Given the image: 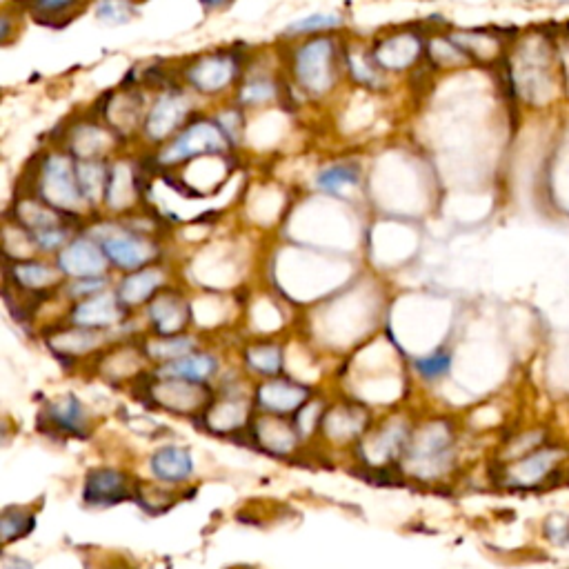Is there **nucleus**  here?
Segmentation results:
<instances>
[{"instance_id":"f257e3e1","label":"nucleus","mask_w":569,"mask_h":569,"mask_svg":"<svg viewBox=\"0 0 569 569\" xmlns=\"http://www.w3.org/2000/svg\"><path fill=\"white\" fill-rule=\"evenodd\" d=\"M567 461V449L554 443H545L534 452H529L507 467L505 481L507 485L518 489H536L545 485L549 478L561 469Z\"/></svg>"},{"instance_id":"f03ea898","label":"nucleus","mask_w":569,"mask_h":569,"mask_svg":"<svg viewBox=\"0 0 569 569\" xmlns=\"http://www.w3.org/2000/svg\"><path fill=\"white\" fill-rule=\"evenodd\" d=\"M296 78L307 92L312 94H325L329 87L334 85V45L327 38H318V41L307 43L298 49L296 61Z\"/></svg>"},{"instance_id":"7ed1b4c3","label":"nucleus","mask_w":569,"mask_h":569,"mask_svg":"<svg viewBox=\"0 0 569 569\" xmlns=\"http://www.w3.org/2000/svg\"><path fill=\"white\" fill-rule=\"evenodd\" d=\"M41 192L47 198L52 207H78L81 205V185H78L76 172L69 165L67 158L52 156L43 165V183Z\"/></svg>"},{"instance_id":"20e7f679","label":"nucleus","mask_w":569,"mask_h":569,"mask_svg":"<svg viewBox=\"0 0 569 569\" xmlns=\"http://www.w3.org/2000/svg\"><path fill=\"white\" fill-rule=\"evenodd\" d=\"M225 149V138L223 132L214 123L198 121L192 127L183 132L176 141L169 145L163 152V163H176L185 161V158L192 156H203V154H218Z\"/></svg>"},{"instance_id":"39448f33","label":"nucleus","mask_w":569,"mask_h":569,"mask_svg":"<svg viewBox=\"0 0 569 569\" xmlns=\"http://www.w3.org/2000/svg\"><path fill=\"white\" fill-rule=\"evenodd\" d=\"M107 261L109 258L105 249H101L92 241H85V238H78V241L69 243L61 252V256H58V265H61L63 272L78 278V281L101 278Z\"/></svg>"},{"instance_id":"423d86ee","label":"nucleus","mask_w":569,"mask_h":569,"mask_svg":"<svg viewBox=\"0 0 569 569\" xmlns=\"http://www.w3.org/2000/svg\"><path fill=\"white\" fill-rule=\"evenodd\" d=\"M103 249L109 261L123 269H136L154 258L156 247L145 241L143 236L112 234L103 238Z\"/></svg>"},{"instance_id":"0eeeda50","label":"nucleus","mask_w":569,"mask_h":569,"mask_svg":"<svg viewBox=\"0 0 569 569\" xmlns=\"http://www.w3.org/2000/svg\"><path fill=\"white\" fill-rule=\"evenodd\" d=\"M414 458L418 465L438 467V472L445 469V463L452 458V434L447 425H429L414 445Z\"/></svg>"},{"instance_id":"6e6552de","label":"nucleus","mask_w":569,"mask_h":569,"mask_svg":"<svg viewBox=\"0 0 569 569\" xmlns=\"http://www.w3.org/2000/svg\"><path fill=\"white\" fill-rule=\"evenodd\" d=\"M234 67H236L234 58L207 56L189 69V81H192L196 89H201V92L207 94L221 92V89L227 87L229 81L234 78Z\"/></svg>"},{"instance_id":"1a4fd4ad","label":"nucleus","mask_w":569,"mask_h":569,"mask_svg":"<svg viewBox=\"0 0 569 569\" xmlns=\"http://www.w3.org/2000/svg\"><path fill=\"white\" fill-rule=\"evenodd\" d=\"M187 109H189L187 101L178 94H167L158 98L145 123L149 138H156V141L167 138L178 125H181Z\"/></svg>"},{"instance_id":"9d476101","label":"nucleus","mask_w":569,"mask_h":569,"mask_svg":"<svg viewBox=\"0 0 569 569\" xmlns=\"http://www.w3.org/2000/svg\"><path fill=\"white\" fill-rule=\"evenodd\" d=\"M123 316V309L118 305V301L114 296L109 294H98L87 298L85 303L78 305L74 309V323L78 325H85L89 329H96V327H107L116 323L118 318Z\"/></svg>"},{"instance_id":"9b49d317","label":"nucleus","mask_w":569,"mask_h":569,"mask_svg":"<svg viewBox=\"0 0 569 569\" xmlns=\"http://www.w3.org/2000/svg\"><path fill=\"white\" fill-rule=\"evenodd\" d=\"M152 472L165 483H178L194 472L192 454L183 447H163L152 458Z\"/></svg>"},{"instance_id":"f8f14e48","label":"nucleus","mask_w":569,"mask_h":569,"mask_svg":"<svg viewBox=\"0 0 569 569\" xmlns=\"http://www.w3.org/2000/svg\"><path fill=\"white\" fill-rule=\"evenodd\" d=\"M418 52H421V43L416 41L414 36L409 34H398L394 38H389L387 43H381L374 49V61L381 67H392V69H403L407 65H412L416 61Z\"/></svg>"},{"instance_id":"ddd939ff","label":"nucleus","mask_w":569,"mask_h":569,"mask_svg":"<svg viewBox=\"0 0 569 569\" xmlns=\"http://www.w3.org/2000/svg\"><path fill=\"white\" fill-rule=\"evenodd\" d=\"M123 494H125L123 474L112 472V469H96V472L87 476V485H85L87 503L94 505L116 503L121 501Z\"/></svg>"},{"instance_id":"4468645a","label":"nucleus","mask_w":569,"mask_h":569,"mask_svg":"<svg viewBox=\"0 0 569 569\" xmlns=\"http://www.w3.org/2000/svg\"><path fill=\"white\" fill-rule=\"evenodd\" d=\"M216 361L207 354H189L183 358H176L169 365L161 369V374L167 378H174V381H185V383H201L207 381L209 376L214 374Z\"/></svg>"},{"instance_id":"2eb2a0df","label":"nucleus","mask_w":569,"mask_h":569,"mask_svg":"<svg viewBox=\"0 0 569 569\" xmlns=\"http://www.w3.org/2000/svg\"><path fill=\"white\" fill-rule=\"evenodd\" d=\"M305 396L307 392L303 387L283 381L261 387V403L272 412H292V409L305 403Z\"/></svg>"},{"instance_id":"dca6fc26","label":"nucleus","mask_w":569,"mask_h":569,"mask_svg":"<svg viewBox=\"0 0 569 569\" xmlns=\"http://www.w3.org/2000/svg\"><path fill=\"white\" fill-rule=\"evenodd\" d=\"M152 318L161 334H174L187 321V307L178 296H161L152 307Z\"/></svg>"},{"instance_id":"f3484780","label":"nucleus","mask_w":569,"mask_h":569,"mask_svg":"<svg viewBox=\"0 0 569 569\" xmlns=\"http://www.w3.org/2000/svg\"><path fill=\"white\" fill-rule=\"evenodd\" d=\"M161 274L156 269H143V272H136L132 276H127L121 283V301L127 305L143 303L145 298L152 296L154 289L161 285Z\"/></svg>"},{"instance_id":"a211bd4d","label":"nucleus","mask_w":569,"mask_h":569,"mask_svg":"<svg viewBox=\"0 0 569 569\" xmlns=\"http://www.w3.org/2000/svg\"><path fill=\"white\" fill-rule=\"evenodd\" d=\"M76 178H78V185H81V192L87 198H94L98 194H105L107 192V178L109 172L98 163H83L78 165L76 169Z\"/></svg>"},{"instance_id":"6ab92c4d","label":"nucleus","mask_w":569,"mask_h":569,"mask_svg":"<svg viewBox=\"0 0 569 569\" xmlns=\"http://www.w3.org/2000/svg\"><path fill=\"white\" fill-rule=\"evenodd\" d=\"M358 181H361V176H358V169L349 167V165L329 167V169H325L323 174H318V187H321L323 192H329V194L343 192L345 187L358 185Z\"/></svg>"},{"instance_id":"aec40b11","label":"nucleus","mask_w":569,"mask_h":569,"mask_svg":"<svg viewBox=\"0 0 569 569\" xmlns=\"http://www.w3.org/2000/svg\"><path fill=\"white\" fill-rule=\"evenodd\" d=\"M52 418L67 432H78L85 425V412L83 405L76 401L74 396H65L61 401L54 403Z\"/></svg>"},{"instance_id":"412c9836","label":"nucleus","mask_w":569,"mask_h":569,"mask_svg":"<svg viewBox=\"0 0 569 569\" xmlns=\"http://www.w3.org/2000/svg\"><path fill=\"white\" fill-rule=\"evenodd\" d=\"M16 281L25 285V287H32V289H41L45 285H52L56 283V272L54 269H49L41 263H18L16 269Z\"/></svg>"},{"instance_id":"4be33fe9","label":"nucleus","mask_w":569,"mask_h":569,"mask_svg":"<svg viewBox=\"0 0 569 569\" xmlns=\"http://www.w3.org/2000/svg\"><path fill=\"white\" fill-rule=\"evenodd\" d=\"M281 349L274 345H261L247 352V363L261 374H276L281 369Z\"/></svg>"},{"instance_id":"5701e85b","label":"nucleus","mask_w":569,"mask_h":569,"mask_svg":"<svg viewBox=\"0 0 569 569\" xmlns=\"http://www.w3.org/2000/svg\"><path fill=\"white\" fill-rule=\"evenodd\" d=\"M96 14L101 21L109 25H123L132 21L136 9L129 0H103V3L96 7Z\"/></svg>"},{"instance_id":"b1692460","label":"nucleus","mask_w":569,"mask_h":569,"mask_svg":"<svg viewBox=\"0 0 569 569\" xmlns=\"http://www.w3.org/2000/svg\"><path fill=\"white\" fill-rule=\"evenodd\" d=\"M341 16L336 14H312L307 18H301V21H296L289 25L287 34H309V32H323V29H332L341 25Z\"/></svg>"},{"instance_id":"393cba45","label":"nucleus","mask_w":569,"mask_h":569,"mask_svg":"<svg viewBox=\"0 0 569 569\" xmlns=\"http://www.w3.org/2000/svg\"><path fill=\"white\" fill-rule=\"evenodd\" d=\"M449 367H452V356H449L447 352H434L416 361L418 374H421L423 378H429V381L445 376L449 372Z\"/></svg>"},{"instance_id":"a878e982","label":"nucleus","mask_w":569,"mask_h":569,"mask_svg":"<svg viewBox=\"0 0 569 569\" xmlns=\"http://www.w3.org/2000/svg\"><path fill=\"white\" fill-rule=\"evenodd\" d=\"M543 534L552 545H567L569 541V516L552 514L543 523Z\"/></svg>"},{"instance_id":"bb28decb","label":"nucleus","mask_w":569,"mask_h":569,"mask_svg":"<svg viewBox=\"0 0 569 569\" xmlns=\"http://www.w3.org/2000/svg\"><path fill=\"white\" fill-rule=\"evenodd\" d=\"M78 3H81V0H34V12L43 23H49L52 18L69 12V9L76 7Z\"/></svg>"},{"instance_id":"cd10ccee","label":"nucleus","mask_w":569,"mask_h":569,"mask_svg":"<svg viewBox=\"0 0 569 569\" xmlns=\"http://www.w3.org/2000/svg\"><path fill=\"white\" fill-rule=\"evenodd\" d=\"M189 349H192V341L189 338H172V341H161L152 347V354L158 358H183L187 356Z\"/></svg>"},{"instance_id":"c85d7f7f","label":"nucleus","mask_w":569,"mask_h":569,"mask_svg":"<svg viewBox=\"0 0 569 569\" xmlns=\"http://www.w3.org/2000/svg\"><path fill=\"white\" fill-rule=\"evenodd\" d=\"M272 96H274V83L265 81V78H261V81H249L241 94L245 103H263Z\"/></svg>"},{"instance_id":"c756f323","label":"nucleus","mask_w":569,"mask_h":569,"mask_svg":"<svg viewBox=\"0 0 569 569\" xmlns=\"http://www.w3.org/2000/svg\"><path fill=\"white\" fill-rule=\"evenodd\" d=\"M201 3H203L207 9H221V7L232 3V0H201Z\"/></svg>"},{"instance_id":"7c9ffc66","label":"nucleus","mask_w":569,"mask_h":569,"mask_svg":"<svg viewBox=\"0 0 569 569\" xmlns=\"http://www.w3.org/2000/svg\"><path fill=\"white\" fill-rule=\"evenodd\" d=\"M567 545H569V541H567Z\"/></svg>"}]
</instances>
